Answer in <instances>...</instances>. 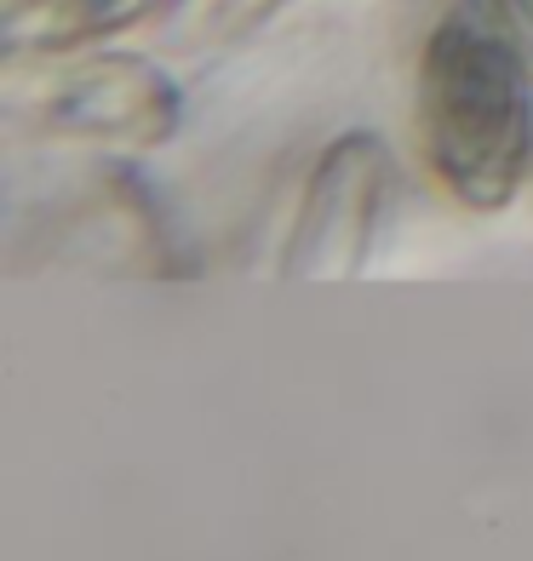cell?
Wrapping results in <instances>:
<instances>
[{"label": "cell", "instance_id": "1", "mask_svg": "<svg viewBox=\"0 0 533 561\" xmlns=\"http://www.w3.org/2000/svg\"><path fill=\"white\" fill-rule=\"evenodd\" d=\"M424 156L470 207H504L533 149L528 53L481 12H453L419 75Z\"/></svg>", "mask_w": 533, "mask_h": 561}]
</instances>
